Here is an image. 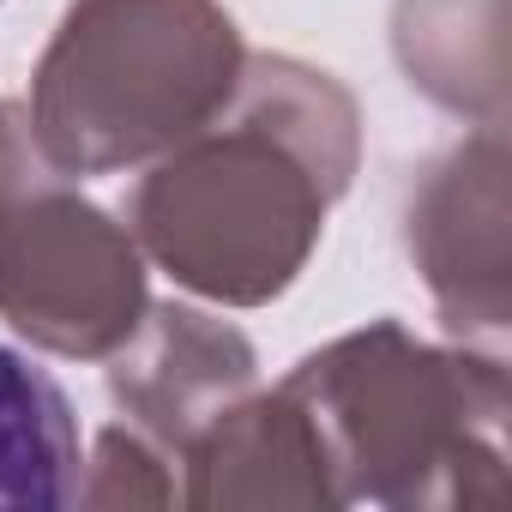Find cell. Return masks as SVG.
<instances>
[{
    "mask_svg": "<svg viewBox=\"0 0 512 512\" xmlns=\"http://www.w3.org/2000/svg\"><path fill=\"white\" fill-rule=\"evenodd\" d=\"M356 163L362 109L344 79L296 55H247L229 103L145 163L127 229L187 296L266 308L308 272Z\"/></svg>",
    "mask_w": 512,
    "mask_h": 512,
    "instance_id": "cell-1",
    "label": "cell"
},
{
    "mask_svg": "<svg viewBox=\"0 0 512 512\" xmlns=\"http://www.w3.org/2000/svg\"><path fill=\"white\" fill-rule=\"evenodd\" d=\"M314 422L338 506L452 512L506 500V362L368 320L278 380Z\"/></svg>",
    "mask_w": 512,
    "mask_h": 512,
    "instance_id": "cell-2",
    "label": "cell"
},
{
    "mask_svg": "<svg viewBox=\"0 0 512 512\" xmlns=\"http://www.w3.org/2000/svg\"><path fill=\"white\" fill-rule=\"evenodd\" d=\"M241 61L223 0H73L37 55L25 121L67 175L139 169L229 103Z\"/></svg>",
    "mask_w": 512,
    "mask_h": 512,
    "instance_id": "cell-3",
    "label": "cell"
},
{
    "mask_svg": "<svg viewBox=\"0 0 512 512\" xmlns=\"http://www.w3.org/2000/svg\"><path fill=\"white\" fill-rule=\"evenodd\" d=\"M139 314L145 253L133 229L43 157L25 103H0V320L49 356L103 362Z\"/></svg>",
    "mask_w": 512,
    "mask_h": 512,
    "instance_id": "cell-4",
    "label": "cell"
},
{
    "mask_svg": "<svg viewBox=\"0 0 512 512\" xmlns=\"http://www.w3.org/2000/svg\"><path fill=\"white\" fill-rule=\"evenodd\" d=\"M404 247L422 272L440 326L458 344H494L512 320L506 290V133L476 127L428 157L410 181Z\"/></svg>",
    "mask_w": 512,
    "mask_h": 512,
    "instance_id": "cell-5",
    "label": "cell"
},
{
    "mask_svg": "<svg viewBox=\"0 0 512 512\" xmlns=\"http://www.w3.org/2000/svg\"><path fill=\"white\" fill-rule=\"evenodd\" d=\"M103 362L121 422L145 428L169 452L199 440L260 374L253 344L193 302H145L139 326Z\"/></svg>",
    "mask_w": 512,
    "mask_h": 512,
    "instance_id": "cell-6",
    "label": "cell"
},
{
    "mask_svg": "<svg viewBox=\"0 0 512 512\" xmlns=\"http://www.w3.org/2000/svg\"><path fill=\"white\" fill-rule=\"evenodd\" d=\"M181 500L187 506H338L320 434L308 410L272 386L241 392L199 440L181 446Z\"/></svg>",
    "mask_w": 512,
    "mask_h": 512,
    "instance_id": "cell-7",
    "label": "cell"
},
{
    "mask_svg": "<svg viewBox=\"0 0 512 512\" xmlns=\"http://www.w3.org/2000/svg\"><path fill=\"white\" fill-rule=\"evenodd\" d=\"M404 79L470 127H506V0H392Z\"/></svg>",
    "mask_w": 512,
    "mask_h": 512,
    "instance_id": "cell-8",
    "label": "cell"
},
{
    "mask_svg": "<svg viewBox=\"0 0 512 512\" xmlns=\"http://www.w3.org/2000/svg\"><path fill=\"white\" fill-rule=\"evenodd\" d=\"M79 416L49 368L0 344V506L79 500Z\"/></svg>",
    "mask_w": 512,
    "mask_h": 512,
    "instance_id": "cell-9",
    "label": "cell"
},
{
    "mask_svg": "<svg viewBox=\"0 0 512 512\" xmlns=\"http://www.w3.org/2000/svg\"><path fill=\"white\" fill-rule=\"evenodd\" d=\"M175 500H181V452H169L133 422L97 434L79 470V506H175Z\"/></svg>",
    "mask_w": 512,
    "mask_h": 512,
    "instance_id": "cell-10",
    "label": "cell"
}]
</instances>
